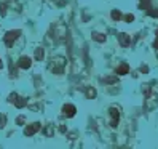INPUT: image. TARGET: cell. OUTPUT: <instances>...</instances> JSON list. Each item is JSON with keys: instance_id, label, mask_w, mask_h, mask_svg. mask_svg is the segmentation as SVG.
<instances>
[{"instance_id": "obj_17", "label": "cell", "mask_w": 158, "mask_h": 149, "mask_svg": "<svg viewBox=\"0 0 158 149\" xmlns=\"http://www.w3.org/2000/svg\"><path fill=\"white\" fill-rule=\"evenodd\" d=\"M2 68H3V61H2V59H0V69H2Z\"/></svg>"}, {"instance_id": "obj_2", "label": "cell", "mask_w": 158, "mask_h": 149, "mask_svg": "<svg viewBox=\"0 0 158 149\" xmlns=\"http://www.w3.org/2000/svg\"><path fill=\"white\" fill-rule=\"evenodd\" d=\"M8 101H10L11 104H15L18 109H23V107H26V106H27V101H26V98L19 96L18 93H11V95L8 96Z\"/></svg>"}, {"instance_id": "obj_16", "label": "cell", "mask_w": 158, "mask_h": 149, "mask_svg": "<svg viewBox=\"0 0 158 149\" xmlns=\"http://www.w3.org/2000/svg\"><path fill=\"white\" fill-rule=\"evenodd\" d=\"M112 18L114 20H120V13L118 11H112Z\"/></svg>"}, {"instance_id": "obj_1", "label": "cell", "mask_w": 158, "mask_h": 149, "mask_svg": "<svg viewBox=\"0 0 158 149\" xmlns=\"http://www.w3.org/2000/svg\"><path fill=\"white\" fill-rule=\"evenodd\" d=\"M66 64H67L66 58L54 56V58L51 59V63H50V69H51V72H54V74H62V72H64V68H66Z\"/></svg>"}, {"instance_id": "obj_3", "label": "cell", "mask_w": 158, "mask_h": 149, "mask_svg": "<svg viewBox=\"0 0 158 149\" xmlns=\"http://www.w3.org/2000/svg\"><path fill=\"white\" fill-rule=\"evenodd\" d=\"M19 35H21V31H19V29H18V31H8V32H6V35L3 37L5 45L8 46V48H10V46L13 45V42H15Z\"/></svg>"}, {"instance_id": "obj_7", "label": "cell", "mask_w": 158, "mask_h": 149, "mask_svg": "<svg viewBox=\"0 0 158 149\" xmlns=\"http://www.w3.org/2000/svg\"><path fill=\"white\" fill-rule=\"evenodd\" d=\"M110 116H112V122H110V125L115 127V125H117V122H118V119H120L118 109H117V107H110Z\"/></svg>"}, {"instance_id": "obj_4", "label": "cell", "mask_w": 158, "mask_h": 149, "mask_svg": "<svg viewBox=\"0 0 158 149\" xmlns=\"http://www.w3.org/2000/svg\"><path fill=\"white\" fill-rule=\"evenodd\" d=\"M42 128V125L39 124V122H34V124H31V125H27L26 128H24V135L26 136H32V135H35L39 130Z\"/></svg>"}, {"instance_id": "obj_8", "label": "cell", "mask_w": 158, "mask_h": 149, "mask_svg": "<svg viewBox=\"0 0 158 149\" xmlns=\"http://www.w3.org/2000/svg\"><path fill=\"white\" fill-rule=\"evenodd\" d=\"M43 56H45V51H43L42 46H39V48L35 50V59H37V61H42Z\"/></svg>"}, {"instance_id": "obj_10", "label": "cell", "mask_w": 158, "mask_h": 149, "mask_svg": "<svg viewBox=\"0 0 158 149\" xmlns=\"http://www.w3.org/2000/svg\"><path fill=\"white\" fill-rule=\"evenodd\" d=\"M86 96H88L89 99H93V98H94V96H96V90L89 87V88L86 90Z\"/></svg>"}, {"instance_id": "obj_9", "label": "cell", "mask_w": 158, "mask_h": 149, "mask_svg": "<svg viewBox=\"0 0 158 149\" xmlns=\"http://www.w3.org/2000/svg\"><path fill=\"white\" fill-rule=\"evenodd\" d=\"M93 39H94L96 42H106V35L99 34V32H94V34H93Z\"/></svg>"}, {"instance_id": "obj_6", "label": "cell", "mask_w": 158, "mask_h": 149, "mask_svg": "<svg viewBox=\"0 0 158 149\" xmlns=\"http://www.w3.org/2000/svg\"><path fill=\"white\" fill-rule=\"evenodd\" d=\"M18 66H19L21 69H29L32 66V59L29 56H21L19 61H18Z\"/></svg>"}, {"instance_id": "obj_5", "label": "cell", "mask_w": 158, "mask_h": 149, "mask_svg": "<svg viewBox=\"0 0 158 149\" xmlns=\"http://www.w3.org/2000/svg\"><path fill=\"white\" fill-rule=\"evenodd\" d=\"M75 112H77V107L73 106V104H64L62 106V116L64 117H73L75 116Z\"/></svg>"}, {"instance_id": "obj_12", "label": "cell", "mask_w": 158, "mask_h": 149, "mask_svg": "<svg viewBox=\"0 0 158 149\" xmlns=\"http://www.w3.org/2000/svg\"><path fill=\"white\" fill-rule=\"evenodd\" d=\"M5 125H6V117L0 112V128H5Z\"/></svg>"}, {"instance_id": "obj_15", "label": "cell", "mask_w": 158, "mask_h": 149, "mask_svg": "<svg viewBox=\"0 0 158 149\" xmlns=\"http://www.w3.org/2000/svg\"><path fill=\"white\" fill-rule=\"evenodd\" d=\"M24 120H26L24 116H19V117L16 119V124H18V125H23V124H24Z\"/></svg>"}, {"instance_id": "obj_14", "label": "cell", "mask_w": 158, "mask_h": 149, "mask_svg": "<svg viewBox=\"0 0 158 149\" xmlns=\"http://www.w3.org/2000/svg\"><path fill=\"white\" fill-rule=\"evenodd\" d=\"M0 15L6 16V5L5 3H0Z\"/></svg>"}, {"instance_id": "obj_11", "label": "cell", "mask_w": 158, "mask_h": 149, "mask_svg": "<svg viewBox=\"0 0 158 149\" xmlns=\"http://www.w3.org/2000/svg\"><path fill=\"white\" fill-rule=\"evenodd\" d=\"M118 39H120V42H122V45H128V37H126V34H120L118 35Z\"/></svg>"}, {"instance_id": "obj_13", "label": "cell", "mask_w": 158, "mask_h": 149, "mask_svg": "<svg viewBox=\"0 0 158 149\" xmlns=\"http://www.w3.org/2000/svg\"><path fill=\"white\" fill-rule=\"evenodd\" d=\"M117 72H118V74H126V72H128V66H126V64H123V66H120V68L117 69Z\"/></svg>"}]
</instances>
